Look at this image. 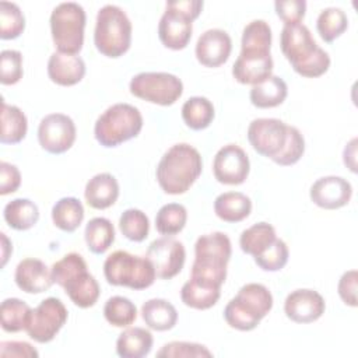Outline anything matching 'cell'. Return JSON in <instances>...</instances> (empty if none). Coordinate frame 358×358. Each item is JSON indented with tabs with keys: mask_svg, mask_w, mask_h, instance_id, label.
Instances as JSON below:
<instances>
[{
	"mask_svg": "<svg viewBox=\"0 0 358 358\" xmlns=\"http://www.w3.org/2000/svg\"><path fill=\"white\" fill-rule=\"evenodd\" d=\"M277 15L287 24H301L306 11L305 0H277L274 3Z\"/></svg>",
	"mask_w": 358,
	"mask_h": 358,
	"instance_id": "bcb514c9",
	"label": "cell"
},
{
	"mask_svg": "<svg viewBox=\"0 0 358 358\" xmlns=\"http://www.w3.org/2000/svg\"><path fill=\"white\" fill-rule=\"evenodd\" d=\"M94 43L99 53L106 57H120L131 43V22L123 8L105 4L96 14Z\"/></svg>",
	"mask_w": 358,
	"mask_h": 358,
	"instance_id": "277c9868",
	"label": "cell"
},
{
	"mask_svg": "<svg viewBox=\"0 0 358 358\" xmlns=\"http://www.w3.org/2000/svg\"><path fill=\"white\" fill-rule=\"evenodd\" d=\"M357 280H358L357 270H348L340 277L338 285H337V291L341 301L345 305L352 308L357 306Z\"/></svg>",
	"mask_w": 358,
	"mask_h": 358,
	"instance_id": "7dc6e473",
	"label": "cell"
},
{
	"mask_svg": "<svg viewBox=\"0 0 358 358\" xmlns=\"http://www.w3.org/2000/svg\"><path fill=\"white\" fill-rule=\"evenodd\" d=\"M152 334L144 327H129L116 340V354L122 358H143L152 348Z\"/></svg>",
	"mask_w": 358,
	"mask_h": 358,
	"instance_id": "cb8c5ba5",
	"label": "cell"
},
{
	"mask_svg": "<svg viewBox=\"0 0 358 358\" xmlns=\"http://www.w3.org/2000/svg\"><path fill=\"white\" fill-rule=\"evenodd\" d=\"M357 138H351L343 151V161L347 168H350L351 172H357Z\"/></svg>",
	"mask_w": 358,
	"mask_h": 358,
	"instance_id": "816d5d0a",
	"label": "cell"
},
{
	"mask_svg": "<svg viewBox=\"0 0 358 358\" xmlns=\"http://www.w3.org/2000/svg\"><path fill=\"white\" fill-rule=\"evenodd\" d=\"M214 115V106L206 96H192L182 106V119L192 130H203L208 127Z\"/></svg>",
	"mask_w": 358,
	"mask_h": 358,
	"instance_id": "e575fe53",
	"label": "cell"
},
{
	"mask_svg": "<svg viewBox=\"0 0 358 358\" xmlns=\"http://www.w3.org/2000/svg\"><path fill=\"white\" fill-rule=\"evenodd\" d=\"M220 289V287L189 278L180 289V299L189 308L204 310L210 309L218 302L221 295Z\"/></svg>",
	"mask_w": 358,
	"mask_h": 358,
	"instance_id": "83f0119b",
	"label": "cell"
},
{
	"mask_svg": "<svg viewBox=\"0 0 358 358\" xmlns=\"http://www.w3.org/2000/svg\"><path fill=\"white\" fill-rule=\"evenodd\" d=\"M192 20L182 13L168 8L158 24V36L164 46L172 50L185 49L192 38Z\"/></svg>",
	"mask_w": 358,
	"mask_h": 358,
	"instance_id": "ac0fdd59",
	"label": "cell"
},
{
	"mask_svg": "<svg viewBox=\"0 0 358 358\" xmlns=\"http://www.w3.org/2000/svg\"><path fill=\"white\" fill-rule=\"evenodd\" d=\"M85 11L81 4L64 1L50 14V32L57 52L77 55L84 45Z\"/></svg>",
	"mask_w": 358,
	"mask_h": 358,
	"instance_id": "52a82bcc",
	"label": "cell"
},
{
	"mask_svg": "<svg viewBox=\"0 0 358 358\" xmlns=\"http://www.w3.org/2000/svg\"><path fill=\"white\" fill-rule=\"evenodd\" d=\"M232 246L227 234L211 232L197 238L194 243V262L192 267L207 273L227 275V264L231 259Z\"/></svg>",
	"mask_w": 358,
	"mask_h": 358,
	"instance_id": "30bf717a",
	"label": "cell"
},
{
	"mask_svg": "<svg viewBox=\"0 0 358 358\" xmlns=\"http://www.w3.org/2000/svg\"><path fill=\"white\" fill-rule=\"evenodd\" d=\"M17 287L27 294H41L48 291L53 281L52 268H49L42 260L28 257L21 260L14 273Z\"/></svg>",
	"mask_w": 358,
	"mask_h": 358,
	"instance_id": "d6986e66",
	"label": "cell"
},
{
	"mask_svg": "<svg viewBox=\"0 0 358 358\" xmlns=\"http://www.w3.org/2000/svg\"><path fill=\"white\" fill-rule=\"evenodd\" d=\"M143 129L140 110L130 103H115L99 115L94 126V136L103 147H116L133 137Z\"/></svg>",
	"mask_w": 358,
	"mask_h": 358,
	"instance_id": "5b68a950",
	"label": "cell"
},
{
	"mask_svg": "<svg viewBox=\"0 0 358 358\" xmlns=\"http://www.w3.org/2000/svg\"><path fill=\"white\" fill-rule=\"evenodd\" d=\"M48 76L55 84L70 87L84 78L85 63L77 55L55 52L48 60Z\"/></svg>",
	"mask_w": 358,
	"mask_h": 358,
	"instance_id": "44dd1931",
	"label": "cell"
},
{
	"mask_svg": "<svg viewBox=\"0 0 358 358\" xmlns=\"http://www.w3.org/2000/svg\"><path fill=\"white\" fill-rule=\"evenodd\" d=\"M273 71V57L267 55L239 53L232 66V76L241 84H259L268 78Z\"/></svg>",
	"mask_w": 358,
	"mask_h": 358,
	"instance_id": "ffe728a7",
	"label": "cell"
},
{
	"mask_svg": "<svg viewBox=\"0 0 358 358\" xmlns=\"http://www.w3.org/2000/svg\"><path fill=\"white\" fill-rule=\"evenodd\" d=\"M326 309L323 296L309 288H301L289 292L284 302V312L295 323H312L317 320Z\"/></svg>",
	"mask_w": 358,
	"mask_h": 358,
	"instance_id": "9a60e30c",
	"label": "cell"
},
{
	"mask_svg": "<svg viewBox=\"0 0 358 358\" xmlns=\"http://www.w3.org/2000/svg\"><path fill=\"white\" fill-rule=\"evenodd\" d=\"M21 185V173L18 168L10 162H0V194L14 193Z\"/></svg>",
	"mask_w": 358,
	"mask_h": 358,
	"instance_id": "c3c4849f",
	"label": "cell"
},
{
	"mask_svg": "<svg viewBox=\"0 0 358 358\" xmlns=\"http://www.w3.org/2000/svg\"><path fill=\"white\" fill-rule=\"evenodd\" d=\"M87 204L95 210H105L115 204L119 197V183L116 178L108 172L92 176L84 190Z\"/></svg>",
	"mask_w": 358,
	"mask_h": 358,
	"instance_id": "603a6c76",
	"label": "cell"
},
{
	"mask_svg": "<svg viewBox=\"0 0 358 358\" xmlns=\"http://www.w3.org/2000/svg\"><path fill=\"white\" fill-rule=\"evenodd\" d=\"M203 161L200 152L186 143L172 145L159 159L157 180L168 194H182L200 176Z\"/></svg>",
	"mask_w": 358,
	"mask_h": 358,
	"instance_id": "7a4b0ae2",
	"label": "cell"
},
{
	"mask_svg": "<svg viewBox=\"0 0 358 358\" xmlns=\"http://www.w3.org/2000/svg\"><path fill=\"white\" fill-rule=\"evenodd\" d=\"M39 352L27 341H1L0 357H17V358H36Z\"/></svg>",
	"mask_w": 358,
	"mask_h": 358,
	"instance_id": "681fc988",
	"label": "cell"
},
{
	"mask_svg": "<svg viewBox=\"0 0 358 358\" xmlns=\"http://www.w3.org/2000/svg\"><path fill=\"white\" fill-rule=\"evenodd\" d=\"M145 257L151 262L158 278L169 280L178 275L183 268L186 250L180 241L162 236L150 243Z\"/></svg>",
	"mask_w": 358,
	"mask_h": 358,
	"instance_id": "7c38bea8",
	"label": "cell"
},
{
	"mask_svg": "<svg viewBox=\"0 0 358 358\" xmlns=\"http://www.w3.org/2000/svg\"><path fill=\"white\" fill-rule=\"evenodd\" d=\"M271 48V28L264 20L250 21L242 32L241 52L267 55Z\"/></svg>",
	"mask_w": 358,
	"mask_h": 358,
	"instance_id": "4dcf8cb0",
	"label": "cell"
},
{
	"mask_svg": "<svg viewBox=\"0 0 358 358\" xmlns=\"http://www.w3.org/2000/svg\"><path fill=\"white\" fill-rule=\"evenodd\" d=\"M76 124L64 113H49L38 126V141L50 154H63L76 141Z\"/></svg>",
	"mask_w": 358,
	"mask_h": 358,
	"instance_id": "8fae6325",
	"label": "cell"
},
{
	"mask_svg": "<svg viewBox=\"0 0 358 358\" xmlns=\"http://www.w3.org/2000/svg\"><path fill=\"white\" fill-rule=\"evenodd\" d=\"M0 236H1V266H6L8 255L13 252V246L4 232H1Z\"/></svg>",
	"mask_w": 358,
	"mask_h": 358,
	"instance_id": "f5cc1de1",
	"label": "cell"
},
{
	"mask_svg": "<svg viewBox=\"0 0 358 358\" xmlns=\"http://www.w3.org/2000/svg\"><path fill=\"white\" fill-rule=\"evenodd\" d=\"M252 211L250 199L241 192H225L215 197L214 213L225 222H239Z\"/></svg>",
	"mask_w": 358,
	"mask_h": 358,
	"instance_id": "484cf974",
	"label": "cell"
},
{
	"mask_svg": "<svg viewBox=\"0 0 358 358\" xmlns=\"http://www.w3.org/2000/svg\"><path fill=\"white\" fill-rule=\"evenodd\" d=\"M166 7L182 13L183 15H186L193 21L200 15L203 8V1L201 0H171V1H166Z\"/></svg>",
	"mask_w": 358,
	"mask_h": 358,
	"instance_id": "f907efd6",
	"label": "cell"
},
{
	"mask_svg": "<svg viewBox=\"0 0 358 358\" xmlns=\"http://www.w3.org/2000/svg\"><path fill=\"white\" fill-rule=\"evenodd\" d=\"M3 215L10 228L27 231L39 220L38 206L29 199H14L8 201L3 210Z\"/></svg>",
	"mask_w": 358,
	"mask_h": 358,
	"instance_id": "f1b7e54d",
	"label": "cell"
},
{
	"mask_svg": "<svg viewBox=\"0 0 358 358\" xmlns=\"http://www.w3.org/2000/svg\"><path fill=\"white\" fill-rule=\"evenodd\" d=\"M31 308L27 302L18 298H7L0 306L1 329L7 333H17L25 330Z\"/></svg>",
	"mask_w": 358,
	"mask_h": 358,
	"instance_id": "d590c367",
	"label": "cell"
},
{
	"mask_svg": "<svg viewBox=\"0 0 358 358\" xmlns=\"http://www.w3.org/2000/svg\"><path fill=\"white\" fill-rule=\"evenodd\" d=\"M25 28V18L21 8L15 3H0V38L15 39Z\"/></svg>",
	"mask_w": 358,
	"mask_h": 358,
	"instance_id": "60d3db41",
	"label": "cell"
},
{
	"mask_svg": "<svg viewBox=\"0 0 358 358\" xmlns=\"http://www.w3.org/2000/svg\"><path fill=\"white\" fill-rule=\"evenodd\" d=\"M309 196L317 207L336 210L348 204L352 196V186L341 176H323L313 182Z\"/></svg>",
	"mask_w": 358,
	"mask_h": 358,
	"instance_id": "2e32d148",
	"label": "cell"
},
{
	"mask_svg": "<svg viewBox=\"0 0 358 358\" xmlns=\"http://www.w3.org/2000/svg\"><path fill=\"white\" fill-rule=\"evenodd\" d=\"M275 229L268 222H257L246 228L239 236V246L246 255L253 257L267 249L275 241Z\"/></svg>",
	"mask_w": 358,
	"mask_h": 358,
	"instance_id": "d6a6232c",
	"label": "cell"
},
{
	"mask_svg": "<svg viewBox=\"0 0 358 358\" xmlns=\"http://www.w3.org/2000/svg\"><path fill=\"white\" fill-rule=\"evenodd\" d=\"M288 95V87L285 81L278 76H270L264 81L252 85L249 98L252 105L260 109L274 108L281 105Z\"/></svg>",
	"mask_w": 358,
	"mask_h": 358,
	"instance_id": "d4e9b609",
	"label": "cell"
},
{
	"mask_svg": "<svg viewBox=\"0 0 358 358\" xmlns=\"http://www.w3.org/2000/svg\"><path fill=\"white\" fill-rule=\"evenodd\" d=\"M250 169L248 154L236 144L221 147L213 161L214 178L224 185H241L246 180Z\"/></svg>",
	"mask_w": 358,
	"mask_h": 358,
	"instance_id": "5bb4252c",
	"label": "cell"
},
{
	"mask_svg": "<svg viewBox=\"0 0 358 358\" xmlns=\"http://www.w3.org/2000/svg\"><path fill=\"white\" fill-rule=\"evenodd\" d=\"M288 246L282 239L275 238V241L264 249L262 253L255 256V263L264 271H278L288 262Z\"/></svg>",
	"mask_w": 358,
	"mask_h": 358,
	"instance_id": "7bdbcfd3",
	"label": "cell"
},
{
	"mask_svg": "<svg viewBox=\"0 0 358 358\" xmlns=\"http://www.w3.org/2000/svg\"><path fill=\"white\" fill-rule=\"evenodd\" d=\"M232 50V41L228 32L220 28L207 29L196 43V57L206 67H218L224 64Z\"/></svg>",
	"mask_w": 358,
	"mask_h": 358,
	"instance_id": "e0dca14e",
	"label": "cell"
},
{
	"mask_svg": "<svg viewBox=\"0 0 358 358\" xmlns=\"http://www.w3.org/2000/svg\"><path fill=\"white\" fill-rule=\"evenodd\" d=\"M141 317L145 324L157 331H166L175 327L178 312L175 306L162 298H152L143 303Z\"/></svg>",
	"mask_w": 358,
	"mask_h": 358,
	"instance_id": "4316f807",
	"label": "cell"
},
{
	"mask_svg": "<svg viewBox=\"0 0 358 358\" xmlns=\"http://www.w3.org/2000/svg\"><path fill=\"white\" fill-rule=\"evenodd\" d=\"M120 232L133 242H143L148 236L150 221L145 213L138 208H127L119 218Z\"/></svg>",
	"mask_w": 358,
	"mask_h": 358,
	"instance_id": "ab89813d",
	"label": "cell"
},
{
	"mask_svg": "<svg viewBox=\"0 0 358 358\" xmlns=\"http://www.w3.org/2000/svg\"><path fill=\"white\" fill-rule=\"evenodd\" d=\"M83 220L84 207L76 197H62L52 207V221L59 229L64 232L76 231Z\"/></svg>",
	"mask_w": 358,
	"mask_h": 358,
	"instance_id": "1f68e13d",
	"label": "cell"
},
{
	"mask_svg": "<svg viewBox=\"0 0 358 358\" xmlns=\"http://www.w3.org/2000/svg\"><path fill=\"white\" fill-rule=\"evenodd\" d=\"M287 127L282 120L274 117H259L250 122L248 127V140L253 150L270 159L284 147Z\"/></svg>",
	"mask_w": 358,
	"mask_h": 358,
	"instance_id": "4fadbf2b",
	"label": "cell"
},
{
	"mask_svg": "<svg viewBox=\"0 0 358 358\" xmlns=\"http://www.w3.org/2000/svg\"><path fill=\"white\" fill-rule=\"evenodd\" d=\"M303 152H305L303 136L301 134V131L296 127L288 126L287 127V138H285L284 147L271 159L277 165L288 166V165L296 164L301 159V157L303 155Z\"/></svg>",
	"mask_w": 358,
	"mask_h": 358,
	"instance_id": "b9f144b4",
	"label": "cell"
},
{
	"mask_svg": "<svg viewBox=\"0 0 358 358\" xmlns=\"http://www.w3.org/2000/svg\"><path fill=\"white\" fill-rule=\"evenodd\" d=\"M280 45L285 59L302 77H320L330 67L329 53L317 46L309 28L303 24L284 25Z\"/></svg>",
	"mask_w": 358,
	"mask_h": 358,
	"instance_id": "6da1fadb",
	"label": "cell"
},
{
	"mask_svg": "<svg viewBox=\"0 0 358 358\" xmlns=\"http://www.w3.org/2000/svg\"><path fill=\"white\" fill-rule=\"evenodd\" d=\"M187 221V211L179 203H168L162 206L155 215V228L162 235L179 234Z\"/></svg>",
	"mask_w": 358,
	"mask_h": 358,
	"instance_id": "8d00e7d4",
	"label": "cell"
},
{
	"mask_svg": "<svg viewBox=\"0 0 358 358\" xmlns=\"http://www.w3.org/2000/svg\"><path fill=\"white\" fill-rule=\"evenodd\" d=\"M88 249L95 255L105 253L115 241L113 224L105 217H95L88 221L84 231Z\"/></svg>",
	"mask_w": 358,
	"mask_h": 358,
	"instance_id": "836d02e7",
	"label": "cell"
},
{
	"mask_svg": "<svg viewBox=\"0 0 358 358\" xmlns=\"http://www.w3.org/2000/svg\"><path fill=\"white\" fill-rule=\"evenodd\" d=\"M157 357L165 358H201L213 357V352L203 344L189 341H171L166 343L158 352Z\"/></svg>",
	"mask_w": 358,
	"mask_h": 358,
	"instance_id": "f6af8a7d",
	"label": "cell"
},
{
	"mask_svg": "<svg viewBox=\"0 0 358 358\" xmlns=\"http://www.w3.org/2000/svg\"><path fill=\"white\" fill-rule=\"evenodd\" d=\"M67 316L64 303L59 298L49 296L31 310L25 331L36 343H49L64 326Z\"/></svg>",
	"mask_w": 358,
	"mask_h": 358,
	"instance_id": "9c48e42d",
	"label": "cell"
},
{
	"mask_svg": "<svg viewBox=\"0 0 358 358\" xmlns=\"http://www.w3.org/2000/svg\"><path fill=\"white\" fill-rule=\"evenodd\" d=\"M130 92L147 102L161 106L173 105L183 92L179 77L164 71H144L136 74L129 84Z\"/></svg>",
	"mask_w": 358,
	"mask_h": 358,
	"instance_id": "ba28073f",
	"label": "cell"
},
{
	"mask_svg": "<svg viewBox=\"0 0 358 358\" xmlns=\"http://www.w3.org/2000/svg\"><path fill=\"white\" fill-rule=\"evenodd\" d=\"M22 55L14 49H4L0 53V81L4 85L17 84L22 78Z\"/></svg>",
	"mask_w": 358,
	"mask_h": 358,
	"instance_id": "ee69618b",
	"label": "cell"
},
{
	"mask_svg": "<svg viewBox=\"0 0 358 358\" xmlns=\"http://www.w3.org/2000/svg\"><path fill=\"white\" fill-rule=\"evenodd\" d=\"M103 275L110 285L145 289L155 281V270L144 256H136L126 250H115L103 262Z\"/></svg>",
	"mask_w": 358,
	"mask_h": 358,
	"instance_id": "8992f818",
	"label": "cell"
},
{
	"mask_svg": "<svg viewBox=\"0 0 358 358\" xmlns=\"http://www.w3.org/2000/svg\"><path fill=\"white\" fill-rule=\"evenodd\" d=\"M28 130V120L24 112L15 106L1 102V133L0 141L3 144L20 143Z\"/></svg>",
	"mask_w": 358,
	"mask_h": 358,
	"instance_id": "f546056e",
	"label": "cell"
},
{
	"mask_svg": "<svg viewBox=\"0 0 358 358\" xmlns=\"http://www.w3.org/2000/svg\"><path fill=\"white\" fill-rule=\"evenodd\" d=\"M103 316L115 327H129L137 317V308L129 298L115 295L105 302Z\"/></svg>",
	"mask_w": 358,
	"mask_h": 358,
	"instance_id": "74e56055",
	"label": "cell"
},
{
	"mask_svg": "<svg viewBox=\"0 0 358 358\" xmlns=\"http://www.w3.org/2000/svg\"><path fill=\"white\" fill-rule=\"evenodd\" d=\"M232 301L249 316L262 320L273 308V295L267 287L259 282H249L241 287Z\"/></svg>",
	"mask_w": 358,
	"mask_h": 358,
	"instance_id": "7402d4cb",
	"label": "cell"
},
{
	"mask_svg": "<svg viewBox=\"0 0 358 358\" xmlns=\"http://www.w3.org/2000/svg\"><path fill=\"white\" fill-rule=\"evenodd\" d=\"M84 257L76 252L67 253L52 266V277L71 302L78 308H91L99 298V284L87 270Z\"/></svg>",
	"mask_w": 358,
	"mask_h": 358,
	"instance_id": "3957f363",
	"label": "cell"
},
{
	"mask_svg": "<svg viewBox=\"0 0 358 358\" xmlns=\"http://www.w3.org/2000/svg\"><path fill=\"white\" fill-rule=\"evenodd\" d=\"M348 27L347 14L338 7H327L320 11L316 29L324 42H333Z\"/></svg>",
	"mask_w": 358,
	"mask_h": 358,
	"instance_id": "f35d334b",
	"label": "cell"
}]
</instances>
